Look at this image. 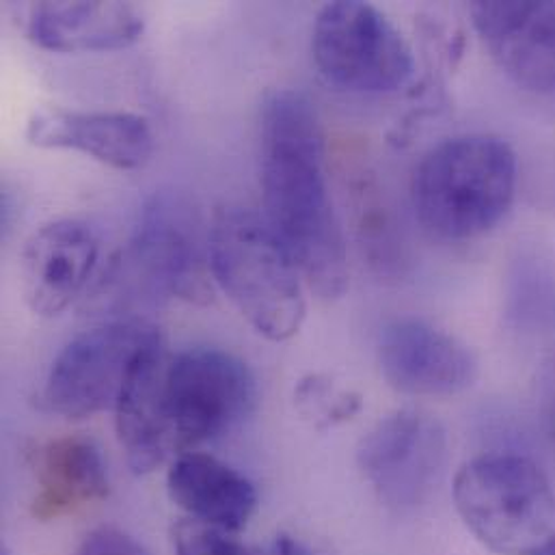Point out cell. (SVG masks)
<instances>
[{
    "label": "cell",
    "mask_w": 555,
    "mask_h": 555,
    "mask_svg": "<svg viewBox=\"0 0 555 555\" xmlns=\"http://www.w3.org/2000/svg\"><path fill=\"white\" fill-rule=\"evenodd\" d=\"M539 555H555V543H552L547 550H543Z\"/></svg>",
    "instance_id": "obj_21"
},
{
    "label": "cell",
    "mask_w": 555,
    "mask_h": 555,
    "mask_svg": "<svg viewBox=\"0 0 555 555\" xmlns=\"http://www.w3.org/2000/svg\"><path fill=\"white\" fill-rule=\"evenodd\" d=\"M108 279H130L128 287H141L152 298L212 302L210 238L193 206L176 193H156L141 210L132 241Z\"/></svg>",
    "instance_id": "obj_5"
},
{
    "label": "cell",
    "mask_w": 555,
    "mask_h": 555,
    "mask_svg": "<svg viewBox=\"0 0 555 555\" xmlns=\"http://www.w3.org/2000/svg\"><path fill=\"white\" fill-rule=\"evenodd\" d=\"M454 504L472 534L500 555H539L555 543V489L521 454H485L454 478Z\"/></svg>",
    "instance_id": "obj_4"
},
{
    "label": "cell",
    "mask_w": 555,
    "mask_h": 555,
    "mask_svg": "<svg viewBox=\"0 0 555 555\" xmlns=\"http://www.w3.org/2000/svg\"><path fill=\"white\" fill-rule=\"evenodd\" d=\"M26 141L41 150H76L132 171L154 154V132L143 115L126 111L41 108L26 121Z\"/></svg>",
    "instance_id": "obj_13"
},
{
    "label": "cell",
    "mask_w": 555,
    "mask_h": 555,
    "mask_svg": "<svg viewBox=\"0 0 555 555\" xmlns=\"http://www.w3.org/2000/svg\"><path fill=\"white\" fill-rule=\"evenodd\" d=\"M76 555H150V552L124 530L100 526L85 537Z\"/></svg>",
    "instance_id": "obj_20"
},
{
    "label": "cell",
    "mask_w": 555,
    "mask_h": 555,
    "mask_svg": "<svg viewBox=\"0 0 555 555\" xmlns=\"http://www.w3.org/2000/svg\"><path fill=\"white\" fill-rule=\"evenodd\" d=\"M171 502L193 521L241 532L256 513V487L223 461L204 452L180 454L167 472Z\"/></svg>",
    "instance_id": "obj_15"
},
{
    "label": "cell",
    "mask_w": 555,
    "mask_h": 555,
    "mask_svg": "<svg viewBox=\"0 0 555 555\" xmlns=\"http://www.w3.org/2000/svg\"><path fill=\"white\" fill-rule=\"evenodd\" d=\"M163 346L150 350L132 370L115 406V426L128 465L143 476L176 448L163 406Z\"/></svg>",
    "instance_id": "obj_16"
},
{
    "label": "cell",
    "mask_w": 555,
    "mask_h": 555,
    "mask_svg": "<svg viewBox=\"0 0 555 555\" xmlns=\"http://www.w3.org/2000/svg\"><path fill=\"white\" fill-rule=\"evenodd\" d=\"M260 141L264 221L307 287L324 300L339 298L348 287V251L313 102L294 89L273 91L262 106Z\"/></svg>",
    "instance_id": "obj_1"
},
{
    "label": "cell",
    "mask_w": 555,
    "mask_h": 555,
    "mask_svg": "<svg viewBox=\"0 0 555 555\" xmlns=\"http://www.w3.org/2000/svg\"><path fill=\"white\" fill-rule=\"evenodd\" d=\"M173 545L176 555H260L234 541L230 532L193 519L176 526Z\"/></svg>",
    "instance_id": "obj_19"
},
{
    "label": "cell",
    "mask_w": 555,
    "mask_h": 555,
    "mask_svg": "<svg viewBox=\"0 0 555 555\" xmlns=\"http://www.w3.org/2000/svg\"><path fill=\"white\" fill-rule=\"evenodd\" d=\"M100 256L95 230L78 219L41 225L24 245L20 283L26 305L37 315H59L89 285Z\"/></svg>",
    "instance_id": "obj_12"
},
{
    "label": "cell",
    "mask_w": 555,
    "mask_h": 555,
    "mask_svg": "<svg viewBox=\"0 0 555 555\" xmlns=\"http://www.w3.org/2000/svg\"><path fill=\"white\" fill-rule=\"evenodd\" d=\"M33 515L39 521L65 517L108 495V476L100 448L80 435L50 441L37 465Z\"/></svg>",
    "instance_id": "obj_17"
},
{
    "label": "cell",
    "mask_w": 555,
    "mask_h": 555,
    "mask_svg": "<svg viewBox=\"0 0 555 555\" xmlns=\"http://www.w3.org/2000/svg\"><path fill=\"white\" fill-rule=\"evenodd\" d=\"M474 28L519 87L555 98V2H474Z\"/></svg>",
    "instance_id": "obj_11"
},
{
    "label": "cell",
    "mask_w": 555,
    "mask_h": 555,
    "mask_svg": "<svg viewBox=\"0 0 555 555\" xmlns=\"http://www.w3.org/2000/svg\"><path fill=\"white\" fill-rule=\"evenodd\" d=\"M357 463L385 506L415 511L433 498L446 476V428L426 411H396L365 435Z\"/></svg>",
    "instance_id": "obj_9"
},
{
    "label": "cell",
    "mask_w": 555,
    "mask_h": 555,
    "mask_svg": "<svg viewBox=\"0 0 555 555\" xmlns=\"http://www.w3.org/2000/svg\"><path fill=\"white\" fill-rule=\"evenodd\" d=\"M2 555H9V554H7V550H4V552H2Z\"/></svg>",
    "instance_id": "obj_22"
},
{
    "label": "cell",
    "mask_w": 555,
    "mask_h": 555,
    "mask_svg": "<svg viewBox=\"0 0 555 555\" xmlns=\"http://www.w3.org/2000/svg\"><path fill=\"white\" fill-rule=\"evenodd\" d=\"M311 54L324 80L348 93H391L415 69L413 50L400 28L374 4L337 0L320 9Z\"/></svg>",
    "instance_id": "obj_6"
},
{
    "label": "cell",
    "mask_w": 555,
    "mask_h": 555,
    "mask_svg": "<svg viewBox=\"0 0 555 555\" xmlns=\"http://www.w3.org/2000/svg\"><path fill=\"white\" fill-rule=\"evenodd\" d=\"M294 400L302 417L320 428L350 420L361 406L359 396L337 389L328 378L318 374H311L296 385Z\"/></svg>",
    "instance_id": "obj_18"
},
{
    "label": "cell",
    "mask_w": 555,
    "mask_h": 555,
    "mask_svg": "<svg viewBox=\"0 0 555 555\" xmlns=\"http://www.w3.org/2000/svg\"><path fill=\"white\" fill-rule=\"evenodd\" d=\"M517 154L493 134H463L433 147L413 173L411 197L420 223L441 241H472L491 232L513 208Z\"/></svg>",
    "instance_id": "obj_2"
},
{
    "label": "cell",
    "mask_w": 555,
    "mask_h": 555,
    "mask_svg": "<svg viewBox=\"0 0 555 555\" xmlns=\"http://www.w3.org/2000/svg\"><path fill=\"white\" fill-rule=\"evenodd\" d=\"M378 363L387 383L409 396H454L478 376L474 352L420 318H396L383 328Z\"/></svg>",
    "instance_id": "obj_10"
},
{
    "label": "cell",
    "mask_w": 555,
    "mask_h": 555,
    "mask_svg": "<svg viewBox=\"0 0 555 555\" xmlns=\"http://www.w3.org/2000/svg\"><path fill=\"white\" fill-rule=\"evenodd\" d=\"M160 346L158 326L145 320H115L80 333L50 367L43 389L46 404L67 420L115 411L137 363Z\"/></svg>",
    "instance_id": "obj_8"
},
{
    "label": "cell",
    "mask_w": 555,
    "mask_h": 555,
    "mask_svg": "<svg viewBox=\"0 0 555 555\" xmlns=\"http://www.w3.org/2000/svg\"><path fill=\"white\" fill-rule=\"evenodd\" d=\"M145 28L130 2H37L28 11V39L50 52H108L134 43Z\"/></svg>",
    "instance_id": "obj_14"
},
{
    "label": "cell",
    "mask_w": 555,
    "mask_h": 555,
    "mask_svg": "<svg viewBox=\"0 0 555 555\" xmlns=\"http://www.w3.org/2000/svg\"><path fill=\"white\" fill-rule=\"evenodd\" d=\"M251 367L219 348H191L165 365L163 406L176 448H193L238 428L254 411Z\"/></svg>",
    "instance_id": "obj_7"
},
{
    "label": "cell",
    "mask_w": 555,
    "mask_h": 555,
    "mask_svg": "<svg viewBox=\"0 0 555 555\" xmlns=\"http://www.w3.org/2000/svg\"><path fill=\"white\" fill-rule=\"evenodd\" d=\"M215 283L267 339L294 337L305 320L302 278L262 215L217 208L208 228Z\"/></svg>",
    "instance_id": "obj_3"
}]
</instances>
